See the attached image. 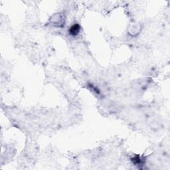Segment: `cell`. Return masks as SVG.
Wrapping results in <instances>:
<instances>
[{"label":"cell","mask_w":170,"mask_h":170,"mask_svg":"<svg viewBox=\"0 0 170 170\" xmlns=\"http://www.w3.org/2000/svg\"><path fill=\"white\" fill-rule=\"evenodd\" d=\"M132 161L135 164L140 165L142 164V160L140 158V157L138 156V155H136V157H134V158L132 159Z\"/></svg>","instance_id":"cell-2"},{"label":"cell","mask_w":170,"mask_h":170,"mask_svg":"<svg viewBox=\"0 0 170 170\" xmlns=\"http://www.w3.org/2000/svg\"><path fill=\"white\" fill-rule=\"evenodd\" d=\"M80 31H81V26L77 23L73 25L69 30V33H70L72 36L77 35L79 33Z\"/></svg>","instance_id":"cell-1"}]
</instances>
